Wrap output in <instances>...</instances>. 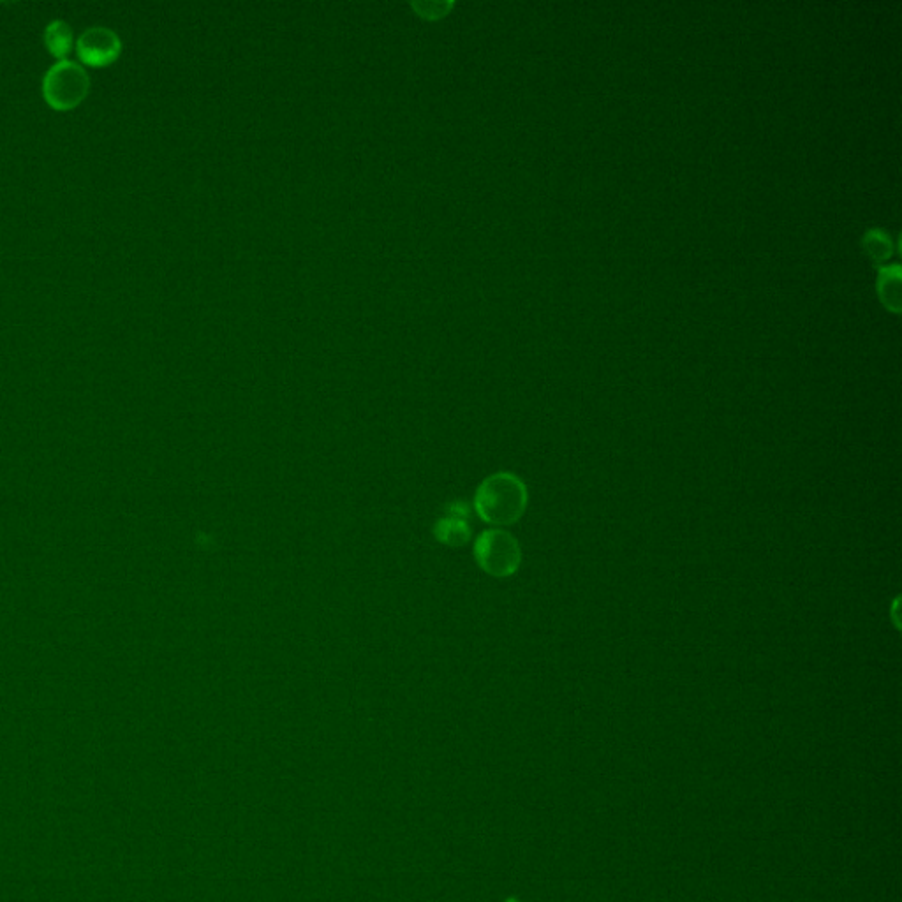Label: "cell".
Listing matches in <instances>:
<instances>
[{
  "mask_svg": "<svg viewBox=\"0 0 902 902\" xmlns=\"http://www.w3.org/2000/svg\"><path fill=\"white\" fill-rule=\"evenodd\" d=\"M527 499L524 481L515 474L497 473L481 483L474 506L488 524L511 525L524 515Z\"/></svg>",
  "mask_w": 902,
  "mask_h": 902,
  "instance_id": "6da1fadb",
  "label": "cell"
},
{
  "mask_svg": "<svg viewBox=\"0 0 902 902\" xmlns=\"http://www.w3.org/2000/svg\"><path fill=\"white\" fill-rule=\"evenodd\" d=\"M864 247L874 261H887L892 256V240L885 231H869L864 238Z\"/></svg>",
  "mask_w": 902,
  "mask_h": 902,
  "instance_id": "ba28073f",
  "label": "cell"
},
{
  "mask_svg": "<svg viewBox=\"0 0 902 902\" xmlns=\"http://www.w3.org/2000/svg\"><path fill=\"white\" fill-rule=\"evenodd\" d=\"M878 291L883 304L890 311H901V270L899 267H883L878 275Z\"/></svg>",
  "mask_w": 902,
  "mask_h": 902,
  "instance_id": "52a82bcc",
  "label": "cell"
},
{
  "mask_svg": "<svg viewBox=\"0 0 902 902\" xmlns=\"http://www.w3.org/2000/svg\"><path fill=\"white\" fill-rule=\"evenodd\" d=\"M45 45L55 59L66 60L73 50V30L62 20H55L45 30Z\"/></svg>",
  "mask_w": 902,
  "mask_h": 902,
  "instance_id": "8992f818",
  "label": "cell"
},
{
  "mask_svg": "<svg viewBox=\"0 0 902 902\" xmlns=\"http://www.w3.org/2000/svg\"><path fill=\"white\" fill-rule=\"evenodd\" d=\"M462 506L455 504L446 517L439 520L436 527L437 538L450 543V545H464L469 540V522H467V508L460 510Z\"/></svg>",
  "mask_w": 902,
  "mask_h": 902,
  "instance_id": "5b68a950",
  "label": "cell"
},
{
  "mask_svg": "<svg viewBox=\"0 0 902 902\" xmlns=\"http://www.w3.org/2000/svg\"><path fill=\"white\" fill-rule=\"evenodd\" d=\"M76 52L82 62L90 67H106L119 59L122 43L113 30L106 27H92L85 30L78 43Z\"/></svg>",
  "mask_w": 902,
  "mask_h": 902,
  "instance_id": "277c9868",
  "label": "cell"
},
{
  "mask_svg": "<svg viewBox=\"0 0 902 902\" xmlns=\"http://www.w3.org/2000/svg\"><path fill=\"white\" fill-rule=\"evenodd\" d=\"M474 555L483 571L494 577L515 575L522 562L518 541L503 529H488L481 534L474 545Z\"/></svg>",
  "mask_w": 902,
  "mask_h": 902,
  "instance_id": "3957f363",
  "label": "cell"
},
{
  "mask_svg": "<svg viewBox=\"0 0 902 902\" xmlns=\"http://www.w3.org/2000/svg\"><path fill=\"white\" fill-rule=\"evenodd\" d=\"M90 89L87 71L73 60H59L43 80V96L53 110L69 111L83 103Z\"/></svg>",
  "mask_w": 902,
  "mask_h": 902,
  "instance_id": "7a4b0ae2",
  "label": "cell"
}]
</instances>
